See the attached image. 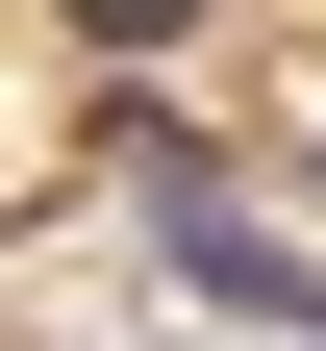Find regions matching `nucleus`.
I'll list each match as a JSON object with an SVG mask.
<instances>
[{
	"mask_svg": "<svg viewBox=\"0 0 326 351\" xmlns=\"http://www.w3.org/2000/svg\"><path fill=\"white\" fill-rule=\"evenodd\" d=\"M301 201H326V151H301Z\"/></svg>",
	"mask_w": 326,
	"mask_h": 351,
	"instance_id": "7ed1b4c3",
	"label": "nucleus"
},
{
	"mask_svg": "<svg viewBox=\"0 0 326 351\" xmlns=\"http://www.w3.org/2000/svg\"><path fill=\"white\" fill-rule=\"evenodd\" d=\"M151 226H176V276H201L226 326H276V351H326V251H276V226H251V201H226L201 151H176V201H151Z\"/></svg>",
	"mask_w": 326,
	"mask_h": 351,
	"instance_id": "f257e3e1",
	"label": "nucleus"
},
{
	"mask_svg": "<svg viewBox=\"0 0 326 351\" xmlns=\"http://www.w3.org/2000/svg\"><path fill=\"white\" fill-rule=\"evenodd\" d=\"M75 25H101V51H176V25H201V0H75Z\"/></svg>",
	"mask_w": 326,
	"mask_h": 351,
	"instance_id": "f03ea898",
	"label": "nucleus"
}]
</instances>
